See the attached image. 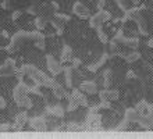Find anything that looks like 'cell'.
<instances>
[{
    "mask_svg": "<svg viewBox=\"0 0 153 139\" xmlns=\"http://www.w3.org/2000/svg\"><path fill=\"white\" fill-rule=\"evenodd\" d=\"M102 13H103V18H105V22H107V21H111V20H113V16H111L109 11H105V10H102Z\"/></svg>",
    "mask_w": 153,
    "mask_h": 139,
    "instance_id": "cell-40",
    "label": "cell"
},
{
    "mask_svg": "<svg viewBox=\"0 0 153 139\" xmlns=\"http://www.w3.org/2000/svg\"><path fill=\"white\" fill-rule=\"evenodd\" d=\"M138 123H139L141 128H143V129H149V128H152V125H153V115L142 114Z\"/></svg>",
    "mask_w": 153,
    "mask_h": 139,
    "instance_id": "cell-16",
    "label": "cell"
},
{
    "mask_svg": "<svg viewBox=\"0 0 153 139\" xmlns=\"http://www.w3.org/2000/svg\"><path fill=\"white\" fill-rule=\"evenodd\" d=\"M35 45H36V48L40 49V50H45L46 49V42H45V36L39 38V39L35 40Z\"/></svg>",
    "mask_w": 153,
    "mask_h": 139,
    "instance_id": "cell-37",
    "label": "cell"
},
{
    "mask_svg": "<svg viewBox=\"0 0 153 139\" xmlns=\"http://www.w3.org/2000/svg\"><path fill=\"white\" fill-rule=\"evenodd\" d=\"M113 40H116L117 43H125V40H127V36L124 35V32H123V29H120V31L116 33V36L113 38Z\"/></svg>",
    "mask_w": 153,
    "mask_h": 139,
    "instance_id": "cell-31",
    "label": "cell"
},
{
    "mask_svg": "<svg viewBox=\"0 0 153 139\" xmlns=\"http://www.w3.org/2000/svg\"><path fill=\"white\" fill-rule=\"evenodd\" d=\"M52 6H53V10H54V13H57V10H59V4H57V1L52 0Z\"/></svg>",
    "mask_w": 153,
    "mask_h": 139,
    "instance_id": "cell-47",
    "label": "cell"
},
{
    "mask_svg": "<svg viewBox=\"0 0 153 139\" xmlns=\"http://www.w3.org/2000/svg\"><path fill=\"white\" fill-rule=\"evenodd\" d=\"M103 22H105V18H103V13H102V10H99L96 14H93V16L89 18V25H91V28H93V29L100 28Z\"/></svg>",
    "mask_w": 153,
    "mask_h": 139,
    "instance_id": "cell-12",
    "label": "cell"
},
{
    "mask_svg": "<svg viewBox=\"0 0 153 139\" xmlns=\"http://www.w3.org/2000/svg\"><path fill=\"white\" fill-rule=\"evenodd\" d=\"M50 89H52L53 95L56 96L57 99H67V100H68L70 97H71V95H70L68 92L65 91L64 88L61 86V85L57 82L56 80H52V83H50Z\"/></svg>",
    "mask_w": 153,
    "mask_h": 139,
    "instance_id": "cell-6",
    "label": "cell"
},
{
    "mask_svg": "<svg viewBox=\"0 0 153 139\" xmlns=\"http://www.w3.org/2000/svg\"><path fill=\"white\" fill-rule=\"evenodd\" d=\"M129 124H131V123H129L128 120L124 118V121H121V123L116 127V131H127V129L129 128Z\"/></svg>",
    "mask_w": 153,
    "mask_h": 139,
    "instance_id": "cell-35",
    "label": "cell"
},
{
    "mask_svg": "<svg viewBox=\"0 0 153 139\" xmlns=\"http://www.w3.org/2000/svg\"><path fill=\"white\" fill-rule=\"evenodd\" d=\"M107 59H109V56L107 54H103L100 57V60H99V61H97V63H95V64H92V65H89L88 67V70L91 72H96L97 70H99V68L102 67V65H103V64L106 63V61H107Z\"/></svg>",
    "mask_w": 153,
    "mask_h": 139,
    "instance_id": "cell-21",
    "label": "cell"
},
{
    "mask_svg": "<svg viewBox=\"0 0 153 139\" xmlns=\"http://www.w3.org/2000/svg\"><path fill=\"white\" fill-rule=\"evenodd\" d=\"M103 78H105L103 85H105L106 88H109L110 85H111V82H113V71H111L110 68H107V70L103 72Z\"/></svg>",
    "mask_w": 153,
    "mask_h": 139,
    "instance_id": "cell-23",
    "label": "cell"
},
{
    "mask_svg": "<svg viewBox=\"0 0 153 139\" xmlns=\"http://www.w3.org/2000/svg\"><path fill=\"white\" fill-rule=\"evenodd\" d=\"M67 131L71 132H79V131H85V125H81V124H67Z\"/></svg>",
    "mask_w": 153,
    "mask_h": 139,
    "instance_id": "cell-30",
    "label": "cell"
},
{
    "mask_svg": "<svg viewBox=\"0 0 153 139\" xmlns=\"http://www.w3.org/2000/svg\"><path fill=\"white\" fill-rule=\"evenodd\" d=\"M127 78H128V80H135V78H137V75H135V72H134V71H131V70H129V71L127 72Z\"/></svg>",
    "mask_w": 153,
    "mask_h": 139,
    "instance_id": "cell-46",
    "label": "cell"
},
{
    "mask_svg": "<svg viewBox=\"0 0 153 139\" xmlns=\"http://www.w3.org/2000/svg\"><path fill=\"white\" fill-rule=\"evenodd\" d=\"M46 111H48V114L59 117V118L64 115V110H63L60 106H48V107H46Z\"/></svg>",
    "mask_w": 153,
    "mask_h": 139,
    "instance_id": "cell-20",
    "label": "cell"
},
{
    "mask_svg": "<svg viewBox=\"0 0 153 139\" xmlns=\"http://www.w3.org/2000/svg\"><path fill=\"white\" fill-rule=\"evenodd\" d=\"M16 71H17L16 60L14 59H6V61L0 65V78L16 75Z\"/></svg>",
    "mask_w": 153,
    "mask_h": 139,
    "instance_id": "cell-5",
    "label": "cell"
},
{
    "mask_svg": "<svg viewBox=\"0 0 153 139\" xmlns=\"http://www.w3.org/2000/svg\"><path fill=\"white\" fill-rule=\"evenodd\" d=\"M54 18L59 20L60 22H63V24H65V22H68V21L71 20L70 16H67V14H60V13H54Z\"/></svg>",
    "mask_w": 153,
    "mask_h": 139,
    "instance_id": "cell-34",
    "label": "cell"
},
{
    "mask_svg": "<svg viewBox=\"0 0 153 139\" xmlns=\"http://www.w3.org/2000/svg\"><path fill=\"white\" fill-rule=\"evenodd\" d=\"M148 114H150V115H153V103L152 104H148Z\"/></svg>",
    "mask_w": 153,
    "mask_h": 139,
    "instance_id": "cell-48",
    "label": "cell"
},
{
    "mask_svg": "<svg viewBox=\"0 0 153 139\" xmlns=\"http://www.w3.org/2000/svg\"><path fill=\"white\" fill-rule=\"evenodd\" d=\"M64 72H65V82H67V86L68 88H73L74 86V72H75V68H70V67H65L64 68Z\"/></svg>",
    "mask_w": 153,
    "mask_h": 139,
    "instance_id": "cell-18",
    "label": "cell"
},
{
    "mask_svg": "<svg viewBox=\"0 0 153 139\" xmlns=\"http://www.w3.org/2000/svg\"><path fill=\"white\" fill-rule=\"evenodd\" d=\"M35 27H36V29L38 31H42V29H45L46 28V24H48V20L45 18L43 16H39V17H36L35 18Z\"/></svg>",
    "mask_w": 153,
    "mask_h": 139,
    "instance_id": "cell-24",
    "label": "cell"
},
{
    "mask_svg": "<svg viewBox=\"0 0 153 139\" xmlns=\"http://www.w3.org/2000/svg\"><path fill=\"white\" fill-rule=\"evenodd\" d=\"M141 113L137 110L135 107H129V109H125L124 111V118L128 120L129 123H138L139 121V118H141Z\"/></svg>",
    "mask_w": 153,
    "mask_h": 139,
    "instance_id": "cell-11",
    "label": "cell"
},
{
    "mask_svg": "<svg viewBox=\"0 0 153 139\" xmlns=\"http://www.w3.org/2000/svg\"><path fill=\"white\" fill-rule=\"evenodd\" d=\"M28 14H31V16H36V14H39V8L33 4V6L28 7Z\"/></svg>",
    "mask_w": 153,
    "mask_h": 139,
    "instance_id": "cell-39",
    "label": "cell"
},
{
    "mask_svg": "<svg viewBox=\"0 0 153 139\" xmlns=\"http://www.w3.org/2000/svg\"><path fill=\"white\" fill-rule=\"evenodd\" d=\"M29 124L33 131H46L48 129V121L45 120V117H33L29 121Z\"/></svg>",
    "mask_w": 153,
    "mask_h": 139,
    "instance_id": "cell-8",
    "label": "cell"
},
{
    "mask_svg": "<svg viewBox=\"0 0 153 139\" xmlns=\"http://www.w3.org/2000/svg\"><path fill=\"white\" fill-rule=\"evenodd\" d=\"M117 1V6H118V8H121L123 11H127L129 8V4L132 3V0H116Z\"/></svg>",
    "mask_w": 153,
    "mask_h": 139,
    "instance_id": "cell-29",
    "label": "cell"
},
{
    "mask_svg": "<svg viewBox=\"0 0 153 139\" xmlns=\"http://www.w3.org/2000/svg\"><path fill=\"white\" fill-rule=\"evenodd\" d=\"M61 61L63 63H68V61H73V49L65 45L63 50H61Z\"/></svg>",
    "mask_w": 153,
    "mask_h": 139,
    "instance_id": "cell-19",
    "label": "cell"
},
{
    "mask_svg": "<svg viewBox=\"0 0 153 139\" xmlns=\"http://www.w3.org/2000/svg\"><path fill=\"white\" fill-rule=\"evenodd\" d=\"M125 59V61L127 63H129V64H132V63H135V61H138V60L141 59V54L137 52V50H134L132 53H129V54H127L124 57Z\"/></svg>",
    "mask_w": 153,
    "mask_h": 139,
    "instance_id": "cell-25",
    "label": "cell"
},
{
    "mask_svg": "<svg viewBox=\"0 0 153 139\" xmlns=\"http://www.w3.org/2000/svg\"><path fill=\"white\" fill-rule=\"evenodd\" d=\"M46 65H48V70L52 72L53 77L59 75V74L63 71V70H61L60 63H59V61H57V60L54 59L52 54H48V56H46Z\"/></svg>",
    "mask_w": 153,
    "mask_h": 139,
    "instance_id": "cell-7",
    "label": "cell"
},
{
    "mask_svg": "<svg viewBox=\"0 0 153 139\" xmlns=\"http://www.w3.org/2000/svg\"><path fill=\"white\" fill-rule=\"evenodd\" d=\"M11 129V125L10 124H0V132H7Z\"/></svg>",
    "mask_w": 153,
    "mask_h": 139,
    "instance_id": "cell-42",
    "label": "cell"
},
{
    "mask_svg": "<svg viewBox=\"0 0 153 139\" xmlns=\"http://www.w3.org/2000/svg\"><path fill=\"white\" fill-rule=\"evenodd\" d=\"M21 71L24 72L25 75H28L31 80L33 81L35 85H39V86H45V88H50V83H52V78H49L43 71H40L38 67H35L33 64H24L21 65Z\"/></svg>",
    "mask_w": 153,
    "mask_h": 139,
    "instance_id": "cell-1",
    "label": "cell"
},
{
    "mask_svg": "<svg viewBox=\"0 0 153 139\" xmlns=\"http://www.w3.org/2000/svg\"><path fill=\"white\" fill-rule=\"evenodd\" d=\"M1 7H3L4 10H10V8H11V4L8 3L7 0H3V1H1Z\"/></svg>",
    "mask_w": 153,
    "mask_h": 139,
    "instance_id": "cell-45",
    "label": "cell"
},
{
    "mask_svg": "<svg viewBox=\"0 0 153 139\" xmlns=\"http://www.w3.org/2000/svg\"><path fill=\"white\" fill-rule=\"evenodd\" d=\"M1 35H3L4 38H10V36H8V33H7V32H6V31H3V32H1Z\"/></svg>",
    "mask_w": 153,
    "mask_h": 139,
    "instance_id": "cell-51",
    "label": "cell"
},
{
    "mask_svg": "<svg viewBox=\"0 0 153 139\" xmlns=\"http://www.w3.org/2000/svg\"><path fill=\"white\" fill-rule=\"evenodd\" d=\"M97 36H99V39H100L102 43H107V42H109V36L106 35V32L102 29V27L97 28Z\"/></svg>",
    "mask_w": 153,
    "mask_h": 139,
    "instance_id": "cell-33",
    "label": "cell"
},
{
    "mask_svg": "<svg viewBox=\"0 0 153 139\" xmlns=\"http://www.w3.org/2000/svg\"><path fill=\"white\" fill-rule=\"evenodd\" d=\"M21 16H22V11H20V10H18V11H14V13L11 14V20H13V21L20 20Z\"/></svg>",
    "mask_w": 153,
    "mask_h": 139,
    "instance_id": "cell-41",
    "label": "cell"
},
{
    "mask_svg": "<svg viewBox=\"0 0 153 139\" xmlns=\"http://www.w3.org/2000/svg\"><path fill=\"white\" fill-rule=\"evenodd\" d=\"M73 11L76 17H79V18H88L89 17V8L82 4L81 1H75L73 6Z\"/></svg>",
    "mask_w": 153,
    "mask_h": 139,
    "instance_id": "cell-9",
    "label": "cell"
},
{
    "mask_svg": "<svg viewBox=\"0 0 153 139\" xmlns=\"http://www.w3.org/2000/svg\"><path fill=\"white\" fill-rule=\"evenodd\" d=\"M111 109V103H110L109 100H102L100 103L95 104L91 107V110H95V111H100V110H109Z\"/></svg>",
    "mask_w": 153,
    "mask_h": 139,
    "instance_id": "cell-22",
    "label": "cell"
},
{
    "mask_svg": "<svg viewBox=\"0 0 153 139\" xmlns=\"http://www.w3.org/2000/svg\"><path fill=\"white\" fill-rule=\"evenodd\" d=\"M148 102L146 100H141V102H138L137 103V106H135V109H137L141 114H146L148 113Z\"/></svg>",
    "mask_w": 153,
    "mask_h": 139,
    "instance_id": "cell-26",
    "label": "cell"
},
{
    "mask_svg": "<svg viewBox=\"0 0 153 139\" xmlns=\"http://www.w3.org/2000/svg\"><path fill=\"white\" fill-rule=\"evenodd\" d=\"M71 63H73V67H74V68H79L81 64H82L79 59H73V61H71Z\"/></svg>",
    "mask_w": 153,
    "mask_h": 139,
    "instance_id": "cell-43",
    "label": "cell"
},
{
    "mask_svg": "<svg viewBox=\"0 0 153 139\" xmlns=\"http://www.w3.org/2000/svg\"><path fill=\"white\" fill-rule=\"evenodd\" d=\"M4 107H6V100L0 96V109H4Z\"/></svg>",
    "mask_w": 153,
    "mask_h": 139,
    "instance_id": "cell-49",
    "label": "cell"
},
{
    "mask_svg": "<svg viewBox=\"0 0 153 139\" xmlns=\"http://www.w3.org/2000/svg\"><path fill=\"white\" fill-rule=\"evenodd\" d=\"M78 106H79V104L76 103L73 97H70V99H68V109H67V110H68V111H75L76 109H78Z\"/></svg>",
    "mask_w": 153,
    "mask_h": 139,
    "instance_id": "cell-38",
    "label": "cell"
},
{
    "mask_svg": "<svg viewBox=\"0 0 153 139\" xmlns=\"http://www.w3.org/2000/svg\"><path fill=\"white\" fill-rule=\"evenodd\" d=\"M142 16V10L139 7H132V8H128L125 11V16L123 18V22H127V21H135L138 17Z\"/></svg>",
    "mask_w": 153,
    "mask_h": 139,
    "instance_id": "cell-10",
    "label": "cell"
},
{
    "mask_svg": "<svg viewBox=\"0 0 153 139\" xmlns=\"http://www.w3.org/2000/svg\"><path fill=\"white\" fill-rule=\"evenodd\" d=\"M105 4H106V0H97V10H103V7H105Z\"/></svg>",
    "mask_w": 153,
    "mask_h": 139,
    "instance_id": "cell-44",
    "label": "cell"
},
{
    "mask_svg": "<svg viewBox=\"0 0 153 139\" xmlns=\"http://www.w3.org/2000/svg\"><path fill=\"white\" fill-rule=\"evenodd\" d=\"M79 89L82 92H85V93H89V95H93V93H96V83L93 82V81H82L79 85Z\"/></svg>",
    "mask_w": 153,
    "mask_h": 139,
    "instance_id": "cell-15",
    "label": "cell"
},
{
    "mask_svg": "<svg viewBox=\"0 0 153 139\" xmlns=\"http://www.w3.org/2000/svg\"><path fill=\"white\" fill-rule=\"evenodd\" d=\"M38 1H40V0H38Z\"/></svg>",
    "mask_w": 153,
    "mask_h": 139,
    "instance_id": "cell-53",
    "label": "cell"
},
{
    "mask_svg": "<svg viewBox=\"0 0 153 139\" xmlns=\"http://www.w3.org/2000/svg\"><path fill=\"white\" fill-rule=\"evenodd\" d=\"M132 3L134 4H138V3H139V0H132Z\"/></svg>",
    "mask_w": 153,
    "mask_h": 139,
    "instance_id": "cell-52",
    "label": "cell"
},
{
    "mask_svg": "<svg viewBox=\"0 0 153 139\" xmlns=\"http://www.w3.org/2000/svg\"><path fill=\"white\" fill-rule=\"evenodd\" d=\"M25 40H29L28 32H25V31H18V32H16V33L11 36V42H10V45H8L7 48H6V52L10 53V54H13V53L18 52Z\"/></svg>",
    "mask_w": 153,
    "mask_h": 139,
    "instance_id": "cell-3",
    "label": "cell"
},
{
    "mask_svg": "<svg viewBox=\"0 0 153 139\" xmlns=\"http://www.w3.org/2000/svg\"><path fill=\"white\" fill-rule=\"evenodd\" d=\"M135 22H137V25H138V31H139V33L143 35V36H148V24H146L143 16L138 17L137 20H135Z\"/></svg>",
    "mask_w": 153,
    "mask_h": 139,
    "instance_id": "cell-17",
    "label": "cell"
},
{
    "mask_svg": "<svg viewBox=\"0 0 153 139\" xmlns=\"http://www.w3.org/2000/svg\"><path fill=\"white\" fill-rule=\"evenodd\" d=\"M99 97H100V100H109V102H113V100L118 99V92L107 88V89H103V91L99 92Z\"/></svg>",
    "mask_w": 153,
    "mask_h": 139,
    "instance_id": "cell-13",
    "label": "cell"
},
{
    "mask_svg": "<svg viewBox=\"0 0 153 139\" xmlns=\"http://www.w3.org/2000/svg\"><path fill=\"white\" fill-rule=\"evenodd\" d=\"M125 46H128V48H131V49H135L139 46V39L138 38H127V40H125Z\"/></svg>",
    "mask_w": 153,
    "mask_h": 139,
    "instance_id": "cell-28",
    "label": "cell"
},
{
    "mask_svg": "<svg viewBox=\"0 0 153 139\" xmlns=\"http://www.w3.org/2000/svg\"><path fill=\"white\" fill-rule=\"evenodd\" d=\"M52 25L57 29V35H63V22H60L59 20H56V18H53L52 20Z\"/></svg>",
    "mask_w": 153,
    "mask_h": 139,
    "instance_id": "cell-32",
    "label": "cell"
},
{
    "mask_svg": "<svg viewBox=\"0 0 153 139\" xmlns=\"http://www.w3.org/2000/svg\"><path fill=\"white\" fill-rule=\"evenodd\" d=\"M85 125V131H99L102 129V115L99 114V111L89 110L86 114V123Z\"/></svg>",
    "mask_w": 153,
    "mask_h": 139,
    "instance_id": "cell-4",
    "label": "cell"
},
{
    "mask_svg": "<svg viewBox=\"0 0 153 139\" xmlns=\"http://www.w3.org/2000/svg\"><path fill=\"white\" fill-rule=\"evenodd\" d=\"M148 46H149V48H153V39L148 40Z\"/></svg>",
    "mask_w": 153,
    "mask_h": 139,
    "instance_id": "cell-50",
    "label": "cell"
},
{
    "mask_svg": "<svg viewBox=\"0 0 153 139\" xmlns=\"http://www.w3.org/2000/svg\"><path fill=\"white\" fill-rule=\"evenodd\" d=\"M29 93H33V95L36 96H40V97H43V92H40V86L39 85H35V86H31V89H29Z\"/></svg>",
    "mask_w": 153,
    "mask_h": 139,
    "instance_id": "cell-36",
    "label": "cell"
},
{
    "mask_svg": "<svg viewBox=\"0 0 153 139\" xmlns=\"http://www.w3.org/2000/svg\"><path fill=\"white\" fill-rule=\"evenodd\" d=\"M29 89H31V86H28L25 82H22V80L18 81L17 86L13 91V97L16 100V103L18 104V107H25V109L32 107V102L28 97Z\"/></svg>",
    "mask_w": 153,
    "mask_h": 139,
    "instance_id": "cell-2",
    "label": "cell"
},
{
    "mask_svg": "<svg viewBox=\"0 0 153 139\" xmlns=\"http://www.w3.org/2000/svg\"><path fill=\"white\" fill-rule=\"evenodd\" d=\"M71 97H73L79 106H84V107L88 106V99L85 97V95L82 93L81 89H73V92H71Z\"/></svg>",
    "mask_w": 153,
    "mask_h": 139,
    "instance_id": "cell-14",
    "label": "cell"
},
{
    "mask_svg": "<svg viewBox=\"0 0 153 139\" xmlns=\"http://www.w3.org/2000/svg\"><path fill=\"white\" fill-rule=\"evenodd\" d=\"M16 123L21 124V125H24V124L28 123V114L25 113V111H21L18 114L16 115Z\"/></svg>",
    "mask_w": 153,
    "mask_h": 139,
    "instance_id": "cell-27",
    "label": "cell"
}]
</instances>
